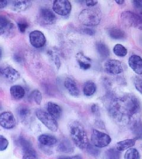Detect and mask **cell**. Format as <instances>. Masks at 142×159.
<instances>
[{
  "mask_svg": "<svg viewBox=\"0 0 142 159\" xmlns=\"http://www.w3.org/2000/svg\"><path fill=\"white\" fill-rule=\"evenodd\" d=\"M36 115L37 119L50 130L53 132L57 131L56 120L48 112L42 109H37L36 110Z\"/></svg>",
  "mask_w": 142,
  "mask_h": 159,
  "instance_id": "obj_5",
  "label": "cell"
},
{
  "mask_svg": "<svg viewBox=\"0 0 142 159\" xmlns=\"http://www.w3.org/2000/svg\"><path fill=\"white\" fill-rule=\"evenodd\" d=\"M64 85L68 91L69 93L72 96L76 97L80 94V90L74 80L71 78H67L65 80Z\"/></svg>",
  "mask_w": 142,
  "mask_h": 159,
  "instance_id": "obj_16",
  "label": "cell"
},
{
  "mask_svg": "<svg viewBox=\"0 0 142 159\" xmlns=\"http://www.w3.org/2000/svg\"><path fill=\"white\" fill-rule=\"evenodd\" d=\"M47 111L55 119L61 118L62 114V109L56 103L49 102L47 104Z\"/></svg>",
  "mask_w": 142,
  "mask_h": 159,
  "instance_id": "obj_17",
  "label": "cell"
},
{
  "mask_svg": "<svg viewBox=\"0 0 142 159\" xmlns=\"http://www.w3.org/2000/svg\"><path fill=\"white\" fill-rule=\"evenodd\" d=\"M136 143V139H127L117 143L116 148L120 152L124 151L135 146Z\"/></svg>",
  "mask_w": 142,
  "mask_h": 159,
  "instance_id": "obj_23",
  "label": "cell"
},
{
  "mask_svg": "<svg viewBox=\"0 0 142 159\" xmlns=\"http://www.w3.org/2000/svg\"><path fill=\"white\" fill-rule=\"evenodd\" d=\"M20 144L22 147L24 153H36L31 143L23 137L20 139Z\"/></svg>",
  "mask_w": 142,
  "mask_h": 159,
  "instance_id": "obj_26",
  "label": "cell"
},
{
  "mask_svg": "<svg viewBox=\"0 0 142 159\" xmlns=\"http://www.w3.org/2000/svg\"><path fill=\"white\" fill-rule=\"evenodd\" d=\"M109 36L114 40H125L126 38L125 32L117 27H111L108 30Z\"/></svg>",
  "mask_w": 142,
  "mask_h": 159,
  "instance_id": "obj_19",
  "label": "cell"
},
{
  "mask_svg": "<svg viewBox=\"0 0 142 159\" xmlns=\"http://www.w3.org/2000/svg\"><path fill=\"white\" fill-rule=\"evenodd\" d=\"M101 12L97 8H89L80 12L78 19L81 23L86 26L98 25L101 20Z\"/></svg>",
  "mask_w": 142,
  "mask_h": 159,
  "instance_id": "obj_3",
  "label": "cell"
},
{
  "mask_svg": "<svg viewBox=\"0 0 142 159\" xmlns=\"http://www.w3.org/2000/svg\"><path fill=\"white\" fill-rule=\"evenodd\" d=\"M115 2L118 4H123V3L125 2L124 0H116Z\"/></svg>",
  "mask_w": 142,
  "mask_h": 159,
  "instance_id": "obj_43",
  "label": "cell"
},
{
  "mask_svg": "<svg viewBox=\"0 0 142 159\" xmlns=\"http://www.w3.org/2000/svg\"><path fill=\"white\" fill-rule=\"evenodd\" d=\"M91 141L94 146L103 148L109 145L111 142V139L108 134L94 129L91 136Z\"/></svg>",
  "mask_w": 142,
  "mask_h": 159,
  "instance_id": "obj_6",
  "label": "cell"
},
{
  "mask_svg": "<svg viewBox=\"0 0 142 159\" xmlns=\"http://www.w3.org/2000/svg\"><path fill=\"white\" fill-rule=\"evenodd\" d=\"M7 6H8V1H6V0L0 1V9L4 8Z\"/></svg>",
  "mask_w": 142,
  "mask_h": 159,
  "instance_id": "obj_42",
  "label": "cell"
},
{
  "mask_svg": "<svg viewBox=\"0 0 142 159\" xmlns=\"http://www.w3.org/2000/svg\"><path fill=\"white\" fill-rule=\"evenodd\" d=\"M31 6H32L31 1L14 0V1H10L9 8L13 11L20 12L26 11L31 7Z\"/></svg>",
  "mask_w": 142,
  "mask_h": 159,
  "instance_id": "obj_12",
  "label": "cell"
},
{
  "mask_svg": "<svg viewBox=\"0 0 142 159\" xmlns=\"http://www.w3.org/2000/svg\"><path fill=\"white\" fill-rule=\"evenodd\" d=\"M15 29V25L7 17L0 16V35H8Z\"/></svg>",
  "mask_w": 142,
  "mask_h": 159,
  "instance_id": "obj_13",
  "label": "cell"
},
{
  "mask_svg": "<svg viewBox=\"0 0 142 159\" xmlns=\"http://www.w3.org/2000/svg\"><path fill=\"white\" fill-rule=\"evenodd\" d=\"M70 135L74 144L81 149H86L89 145L86 132L78 121H74L70 125Z\"/></svg>",
  "mask_w": 142,
  "mask_h": 159,
  "instance_id": "obj_2",
  "label": "cell"
},
{
  "mask_svg": "<svg viewBox=\"0 0 142 159\" xmlns=\"http://www.w3.org/2000/svg\"><path fill=\"white\" fill-rule=\"evenodd\" d=\"M30 98L33 100L37 104L40 105L42 100V95L41 92L38 90H34L30 93Z\"/></svg>",
  "mask_w": 142,
  "mask_h": 159,
  "instance_id": "obj_31",
  "label": "cell"
},
{
  "mask_svg": "<svg viewBox=\"0 0 142 159\" xmlns=\"http://www.w3.org/2000/svg\"><path fill=\"white\" fill-rule=\"evenodd\" d=\"M8 141L5 137L0 135V151H4L8 146Z\"/></svg>",
  "mask_w": 142,
  "mask_h": 159,
  "instance_id": "obj_34",
  "label": "cell"
},
{
  "mask_svg": "<svg viewBox=\"0 0 142 159\" xmlns=\"http://www.w3.org/2000/svg\"><path fill=\"white\" fill-rule=\"evenodd\" d=\"M10 94L14 99L20 100L25 96V90L21 85H12L10 88Z\"/></svg>",
  "mask_w": 142,
  "mask_h": 159,
  "instance_id": "obj_21",
  "label": "cell"
},
{
  "mask_svg": "<svg viewBox=\"0 0 142 159\" xmlns=\"http://www.w3.org/2000/svg\"><path fill=\"white\" fill-rule=\"evenodd\" d=\"M17 113L21 118L25 119L30 115V110L26 106H22L18 108Z\"/></svg>",
  "mask_w": 142,
  "mask_h": 159,
  "instance_id": "obj_32",
  "label": "cell"
},
{
  "mask_svg": "<svg viewBox=\"0 0 142 159\" xmlns=\"http://www.w3.org/2000/svg\"><path fill=\"white\" fill-rule=\"evenodd\" d=\"M133 133L135 136L136 140L142 139V123L140 120H137L133 122L131 125Z\"/></svg>",
  "mask_w": 142,
  "mask_h": 159,
  "instance_id": "obj_22",
  "label": "cell"
},
{
  "mask_svg": "<svg viewBox=\"0 0 142 159\" xmlns=\"http://www.w3.org/2000/svg\"><path fill=\"white\" fill-rule=\"evenodd\" d=\"M41 22L45 24H53L56 22V17L51 10L47 8H42L39 14Z\"/></svg>",
  "mask_w": 142,
  "mask_h": 159,
  "instance_id": "obj_14",
  "label": "cell"
},
{
  "mask_svg": "<svg viewBox=\"0 0 142 159\" xmlns=\"http://www.w3.org/2000/svg\"><path fill=\"white\" fill-rule=\"evenodd\" d=\"M125 159H140V154L136 148H130L125 152Z\"/></svg>",
  "mask_w": 142,
  "mask_h": 159,
  "instance_id": "obj_30",
  "label": "cell"
},
{
  "mask_svg": "<svg viewBox=\"0 0 142 159\" xmlns=\"http://www.w3.org/2000/svg\"><path fill=\"white\" fill-rule=\"evenodd\" d=\"M120 151L115 148H110L105 153V159H120Z\"/></svg>",
  "mask_w": 142,
  "mask_h": 159,
  "instance_id": "obj_28",
  "label": "cell"
},
{
  "mask_svg": "<svg viewBox=\"0 0 142 159\" xmlns=\"http://www.w3.org/2000/svg\"><path fill=\"white\" fill-rule=\"evenodd\" d=\"M2 109V107H1V105L0 104V110Z\"/></svg>",
  "mask_w": 142,
  "mask_h": 159,
  "instance_id": "obj_45",
  "label": "cell"
},
{
  "mask_svg": "<svg viewBox=\"0 0 142 159\" xmlns=\"http://www.w3.org/2000/svg\"><path fill=\"white\" fill-rule=\"evenodd\" d=\"M86 150L88 151V152L89 153L91 154V155H92V156H97L100 153V150L98 148H97V147L94 146V145L90 144H89L88 148H86Z\"/></svg>",
  "mask_w": 142,
  "mask_h": 159,
  "instance_id": "obj_33",
  "label": "cell"
},
{
  "mask_svg": "<svg viewBox=\"0 0 142 159\" xmlns=\"http://www.w3.org/2000/svg\"><path fill=\"white\" fill-rule=\"evenodd\" d=\"M104 68L109 74H119L123 71L122 64L117 60H107L104 64Z\"/></svg>",
  "mask_w": 142,
  "mask_h": 159,
  "instance_id": "obj_10",
  "label": "cell"
},
{
  "mask_svg": "<svg viewBox=\"0 0 142 159\" xmlns=\"http://www.w3.org/2000/svg\"><path fill=\"white\" fill-rule=\"evenodd\" d=\"M141 106L136 97L127 95L114 99L109 106V112L114 119L123 124L131 125L138 119Z\"/></svg>",
  "mask_w": 142,
  "mask_h": 159,
  "instance_id": "obj_1",
  "label": "cell"
},
{
  "mask_svg": "<svg viewBox=\"0 0 142 159\" xmlns=\"http://www.w3.org/2000/svg\"><path fill=\"white\" fill-rule=\"evenodd\" d=\"M85 34H88L89 35H94L95 34V31L92 29L90 28H86L83 31Z\"/></svg>",
  "mask_w": 142,
  "mask_h": 159,
  "instance_id": "obj_40",
  "label": "cell"
},
{
  "mask_svg": "<svg viewBox=\"0 0 142 159\" xmlns=\"http://www.w3.org/2000/svg\"><path fill=\"white\" fill-rule=\"evenodd\" d=\"M76 58H77L80 68L81 69L86 70L91 68V59L85 56L83 53L82 52L78 53L76 55Z\"/></svg>",
  "mask_w": 142,
  "mask_h": 159,
  "instance_id": "obj_18",
  "label": "cell"
},
{
  "mask_svg": "<svg viewBox=\"0 0 142 159\" xmlns=\"http://www.w3.org/2000/svg\"><path fill=\"white\" fill-rule=\"evenodd\" d=\"M86 5L88 7H94L98 3V1L97 0H86L85 1Z\"/></svg>",
  "mask_w": 142,
  "mask_h": 159,
  "instance_id": "obj_38",
  "label": "cell"
},
{
  "mask_svg": "<svg viewBox=\"0 0 142 159\" xmlns=\"http://www.w3.org/2000/svg\"><path fill=\"white\" fill-rule=\"evenodd\" d=\"M58 150L61 152L68 153L74 151V148L71 143L67 140H65L61 143V144L59 145Z\"/></svg>",
  "mask_w": 142,
  "mask_h": 159,
  "instance_id": "obj_27",
  "label": "cell"
},
{
  "mask_svg": "<svg viewBox=\"0 0 142 159\" xmlns=\"http://www.w3.org/2000/svg\"><path fill=\"white\" fill-rule=\"evenodd\" d=\"M0 75L12 82L17 81L20 77V73L11 66L0 67Z\"/></svg>",
  "mask_w": 142,
  "mask_h": 159,
  "instance_id": "obj_11",
  "label": "cell"
},
{
  "mask_svg": "<svg viewBox=\"0 0 142 159\" xmlns=\"http://www.w3.org/2000/svg\"><path fill=\"white\" fill-rule=\"evenodd\" d=\"M53 10L58 15L65 16L71 11L72 5L68 0H55L53 2Z\"/></svg>",
  "mask_w": 142,
  "mask_h": 159,
  "instance_id": "obj_7",
  "label": "cell"
},
{
  "mask_svg": "<svg viewBox=\"0 0 142 159\" xmlns=\"http://www.w3.org/2000/svg\"><path fill=\"white\" fill-rule=\"evenodd\" d=\"M114 53L119 57H125L127 54V50L125 47L121 44H116L114 47Z\"/></svg>",
  "mask_w": 142,
  "mask_h": 159,
  "instance_id": "obj_29",
  "label": "cell"
},
{
  "mask_svg": "<svg viewBox=\"0 0 142 159\" xmlns=\"http://www.w3.org/2000/svg\"><path fill=\"white\" fill-rule=\"evenodd\" d=\"M57 159H81V157L79 156H61L59 157Z\"/></svg>",
  "mask_w": 142,
  "mask_h": 159,
  "instance_id": "obj_41",
  "label": "cell"
},
{
  "mask_svg": "<svg viewBox=\"0 0 142 159\" xmlns=\"http://www.w3.org/2000/svg\"><path fill=\"white\" fill-rule=\"evenodd\" d=\"M83 91L86 96H92L96 91L95 84L92 81H86L83 87Z\"/></svg>",
  "mask_w": 142,
  "mask_h": 159,
  "instance_id": "obj_25",
  "label": "cell"
},
{
  "mask_svg": "<svg viewBox=\"0 0 142 159\" xmlns=\"http://www.w3.org/2000/svg\"><path fill=\"white\" fill-rule=\"evenodd\" d=\"M23 159H37L36 153H26L23 156Z\"/></svg>",
  "mask_w": 142,
  "mask_h": 159,
  "instance_id": "obj_37",
  "label": "cell"
},
{
  "mask_svg": "<svg viewBox=\"0 0 142 159\" xmlns=\"http://www.w3.org/2000/svg\"><path fill=\"white\" fill-rule=\"evenodd\" d=\"M40 144L45 146H52L57 143L56 138L51 135L42 134L38 137Z\"/></svg>",
  "mask_w": 142,
  "mask_h": 159,
  "instance_id": "obj_20",
  "label": "cell"
},
{
  "mask_svg": "<svg viewBox=\"0 0 142 159\" xmlns=\"http://www.w3.org/2000/svg\"><path fill=\"white\" fill-rule=\"evenodd\" d=\"M17 25H18V27L20 30V31L21 33H24L26 30V29L28 28V24L26 21L25 20H20L17 23Z\"/></svg>",
  "mask_w": 142,
  "mask_h": 159,
  "instance_id": "obj_35",
  "label": "cell"
},
{
  "mask_svg": "<svg viewBox=\"0 0 142 159\" xmlns=\"http://www.w3.org/2000/svg\"><path fill=\"white\" fill-rule=\"evenodd\" d=\"M96 48L100 57L102 58H106L110 55V50L108 47L104 43L98 41L96 43Z\"/></svg>",
  "mask_w": 142,
  "mask_h": 159,
  "instance_id": "obj_24",
  "label": "cell"
},
{
  "mask_svg": "<svg viewBox=\"0 0 142 159\" xmlns=\"http://www.w3.org/2000/svg\"><path fill=\"white\" fill-rule=\"evenodd\" d=\"M121 21L125 27L142 30V15L133 12H123L121 15Z\"/></svg>",
  "mask_w": 142,
  "mask_h": 159,
  "instance_id": "obj_4",
  "label": "cell"
},
{
  "mask_svg": "<svg viewBox=\"0 0 142 159\" xmlns=\"http://www.w3.org/2000/svg\"><path fill=\"white\" fill-rule=\"evenodd\" d=\"M1 55H2V52H1V48H0V60H1Z\"/></svg>",
  "mask_w": 142,
  "mask_h": 159,
  "instance_id": "obj_44",
  "label": "cell"
},
{
  "mask_svg": "<svg viewBox=\"0 0 142 159\" xmlns=\"http://www.w3.org/2000/svg\"><path fill=\"white\" fill-rule=\"evenodd\" d=\"M129 66L137 74H142V58L137 55L131 56L129 60Z\"/></svg>",
  "mask_w": 142,
  "mask_h": 159,
  "instance_id": "obj_15",
  "label": "cell"
},
{
  "mask_svg": "<svg viewBox=\"0 0 142 159\" xmlns=\"http://www.w3.org/2000/svg\"><path fill=\"white\" fill-rule=\"evenodd\" d=\"M134 6L138 9H142V0H136L133 1Z\"/></svg>",
  "mask_w": 142,
  "mask_h": 159,
  "instance_id": "obj_39",
  "label": "cell"
},
{
  "mask_svg": "<svg viewBox=\"0 0 142 159\" xmlns=\"http://www.w3.org/2000/svg\"><path fill=\"white\" fill-rule=\"evenodd\" d=\"M29 38L30 44L35 48H39L45 45V36L40 31L34 30L31 32L29 35Z\"/></svg>",
  "mask_w": 142,
  "mask_h": 159,
  "instance_id": "obj_9",
  "label": "cell"
},
{
  "mask_svg": "<svg viewBox=\"0 0 142 159\" xmlns=\"http://www.w3.org/2000/svg\"><path fill=\"white\" fill-rule=\"evenodd\" d=\"M16 119L10 111H6L0 114V126L5 129H12L16 125Z\"/></svg>",
  "mask_w": 142,
  "mask_h": 159,
  "instance_id": "obj_8",
  "label": "cell"
},
{
  "mask_svg": "<svg viewBox=\"0 0 142 159\" xmlns=\"http://www.w3.org/2000/svg\"><path fill=\"white\" fill-rule=\"evenodd\" d=\"M135 85L137 90L142 94V80L139 78H136L134 81Z\"/></svg>",
  "mask_w": 142,
  "mask_h": 159,
  "instance_id": "obj_36",
  "label": "cell"
}]
</instances>
